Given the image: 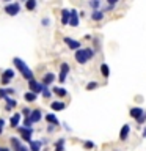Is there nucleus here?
I'll use <instances>...</instances> for the list:
<instances>
[{
    "label": "nucleus",
    "mask_w": 146,
    "mask_h": 151,
    "mask_svg": "<svg viewBox=\"0 0 146 151\" xmlns=\"http://www.w3.org/2000/svg\"><path fill=\"white\" fill-rule=\"evenodd\" d=\"M6 93L9 94V96H13V94L16 93V90H14V88H6Z\"/></svg>",
    "instance_id": "nucleus-39"
},
{
    "label": "nucleus",
    "mask_w": 146,
    "mask_h": 151,
    "mask_svg": "<svg viewBox=\"0 0 146 151\" xmlns=\"http://www.w3.org/2000/svg\"><path fill=\"white\" fill-rule=\"evenodd\" d=\"M55 124H49V126H47V132H49V134H50V132H54L55 131Z\"/></svg>",
    "instance_id": "nucleus-38"
},
{
    "label": "nucleus",
    "mask_w": 146,
    "mask_h": 151,
    "mask_svg": "<svg viewBox=\"0 0 146 151\" xmlns=\"http://www.w3.org/2000/svg\"><path fill=\"white\" fill-rule=\"evenodd\" d=\"M13 65L17 68V71L21 73V76L27 80V82H28L30 79H35V77H33V71L30 69V66H28L22 58H17V57H14V58H13Z\"/></svg>",
    "instance_id": "nucleus-2"
},
{
    "label": "nucleus",
    "mask_w": 146,
    "mask_h": 151,
    "mask_svg": "<svg viewBox=\"0 0 146 151\" xmlns=\"http://www.w3.org/2000/svg\"><path fill=\"white\" fill-rule=\"evenodd\" d=\"M38 6V0H25V9L27 11H35Z\"/></svg>",
    "instance_id": "nucleus-25"
},
{
    "label": "nucleus",
    "mask_w": 146,
    "mask_h": 151,
    "mask_svg": "<svg viewBox=\"0 0 146 151\" xmlns=\"http://www.w3.org/2000/svg\"><path fill=\"white\" fill-rule=\"evenodd\" d=\"M33 124H35V123H33V120L30 116H25L24 118V126H27V127H31Z\"/></svg>",
    "instance_id": "nucleus-32"
},
{
    "label": "nucleus",
    "mask_w": 146,
    "mask_h": 151,
    "mask_svg": "<svg viewBox=\"0 0 146 151\" xmlns=\"http://www.w3.org/2000/svg\"><path fill=\"white\" fill-rule=\"evenodd\" d=\"M79 11L77 9H71V19H69V27H77L79 25Z\"/></svg>",
    "instance_id": "nucleus-12"
},
{
    "label": "nucleus",
    "mask_w": 146,
    "mask_h": 151,
    "mask_svg": "<svg viewBox=\"0 0 146 151\" xmlns=\"http://www.w3.org/2000/svg\"><path fill=\"white\" fill-rule=\"evenodd\" d=\"M3 77H8V79H14V76H16V73H14V69H5L3 73H2Z\"/></svg>",
    "instance_id": "nucleus-26"
},
{
    "label": "nucleus",
    "mask_w": 146,
    "mask_h": 151,
    "mask_svg": "<svg viewBox=\"0 0 146 151\" xmlns=\"http://www.w3.org/2000/svg\"><path fill=\"white\" fill-rule=\"evenodd\" d=\"M41 82L49 87V85H52V83L55 82V74H54V73H46L44 76H42V80H41Z\"/></svg>",
    "instance_id": "nucleus-16"
},
{
    "label": "nucleus",
    "mask_w": 146,
    "mask_h": 151,
    "mask_svg": "<svg viewBox=\"0 0 146 151\" xmlns=\"http://www.w3.org/2000/svg\"><path fill=\"white\" fill-rule=\"evenodd\" d=\"M30 118L33 120V123H39L42 120V110L41 109H33L30 113Z\"/></svg>",
    "instance_id": "nucleus-14"
},
{
    "label": "nucleus",
    "mask_w": 146,
    "mask_h": 151,
    "mask_svg": "<svg viewBox=\"0 0 146 151\" xmlns=\"http://www.w3.org/2000/svg\"><path fill=\"white\" fill-rule=\"evenodd\" d=\"M3 3H11V0H3Z\"/></svg>",
    "instance_id": "nucleus-43"
},
{
    "label": "nucleus",
    "mask_w": 146,
    "mask_h": 151,
    "mask_svg": "<svg viewBox=\"0 0 146 151\" xmlns=\"http://www.w3.org/2000/svg\"><path fill=\"white\" fill-rule=\"evenodd\" d=\"M5 13H6L8 16H17V14L21 13V5H19L17 2L6 3L5 5Z\"/></svg>",
    "instance_id": "nucleus-5"
},
{
    "label": "nucleus",
    "mask_w": 146,
    "mask_h": 151,
    "mask_svg": "<svg viewBox=\"0 0 146 151\" xmlns=\"http://www.w3.org/2000/svg\"><path fill=\"white\" fill-rule=\"evenodd\" d=\"M99 69H101V74H102L104 79H108V77H110V68H108L107 63H101Z\"/></svg>",
    "instance_id": "nucleus-24"
},
{
    "label": "nucleus",
    "mask_w": 146,
    "mask_h": 151,
    "mask_svg": "<svg viewBox=\"0 0 146 151\" xmlns=\"http://www.w3.org/2000/svg\"><path fill=\"white\" fill-rule=\"evenodd\" d=\"M94 57V49L93 47H80V49L75 50V54H74V58L75 61H77L79 65H85V63H88L89 60H91Z\"/></svg>",
    "instance_id": "nucleus-1"
},
{
    "label": "nucleus",
    "mask_w": 146,
    "mask_h": 151,
    "mask_svg": "<svg viewBox=\"0 0 146 151\" xmlns=\"http://www.w3.org/2000/svg\"><path fill=\"white\" fill-rule=\"evenodd\" d=\"M52 93H54V91H49V88H47V85H44V90H42V98H46V99H50Z\"/></svg>",
    "instance_id": "nucleus-30"
},
{
    "label": "nucleus",
    "mask_w": 146,
    "mask_h": 151,
    "mask_svg": "<svg viewBox=\"0 0 146 151\" xmlns=\"http://www.w3.org/2000/svg\"><path fill=\"white\" fill-rule=\"evenodd\" d=\"M44 118H46V121L49 123V124H55V126L60 124V120L57 118V115H54V113H46Z\"/></svg>",
    "instance_id": "nucleus-21"
},
{
    "label": "nucleus",
    "mask_w": 146,
    "mask_h": 151,
    "mask_svg": "<svg viewBox=\"0 0 146 151\" xmlns=\"http://www.w3.org/2000/svg\"><path fill=\"white\" fill-rule=\"evenodd\" d=\"M104 16H105V11L104 9H93V13H91V21L94 22H101Z\"/></svg>",
    "instance_id": "nucleus-11"
},
{
    "label": "nucleus",
    "mask_w": 146,
    "mask_h": 151,
    "mask_svg": "<svg viewBox=\"0 0 146 151\" xmlns=\"http://www.w3.org/2000/svg\"><path fill=\"white\" fill-rule=\"evenodd\" d=\"M3 101H5V104H6V106H5V110H8V112L13 110V109L17 106V101H16L14 98H11V96H6Z\"/></svg>",
    "instance_id": "nucleus-13"
},
{
    "label": "nucleus",
    "mask_w": 146,
    "mask_h": 151,
    "mask_svg": "<svg viewBox=\"0 0 146 151\" xmlns=\"http://www.w3.org/2000/svg\"><path fill=\"white\" fill-rule=\"evenodd\" d=\"M41 25H42V27H49V25H50V19H49V17H44V19L41 21Z\"/></svg>",
    "instance_id": "nucleus-35"
},
{
    "label": "nucleus",
    "mask_w": 146,
    "mask_h": 151,
    "mask_svg": "<svg viewBox=\"0 0 146 151\" xmlns=\"http://www.w3.org/2000/svg\"><path fill=\"white\" fill-rule=\"evenodd\" d=\"M3 129H5V118H0V135L3 134Z\"/></svg>",
    "instance_id": "nucleus-36"
},
{
    "label": "nucleus",
    "mask_w": 146,
    "mask_h": 151,
    "mask_svg": "<svg viewBox=\"0 0 146 151\" xmlns=\"http://www.w3.org/2000/svg\"><path fill=\"white\" fill-rule=\"evenodd\" d=\"M50 109L55 112H60V110H64L66 109V104L63 101H52L50 102Z\"/></svg>",
    "instance_id": "nucleus-17"
},
{
    "label": "nucleus",
    "mask_w": 146,
    "mask_h": 151,
    "mask_svg": "<svg viewBox=\"0 0 146 151\" xmlns=\"http://www.w3.org/2000/svg\"><path fill=\"white\" fill-rule=\"evenodd\" d=\"M143 113H145V110L141 107H130V110H129V115L134 118V120H137V118L140 115H143Z\"/></svg>",
    "instance_id": "nucleus-20"
},
{
    "label": "nucleus",
    "mask_w": 146,
    "mask_h": 151,
    "mask_svg": "<svg viewBox=\"0 0 146 151\" xmlns=\"http://www.w3.org/2000/svg\"><path fill=\"white\" fill-rule=\"evenodd\" d=\"M6 96H9V94L6 93V88H0V99H5Z\"/></svg>",
    "instance_id": "nucleus-34"
},
{
    "label": "nucleus",
    "mask_w": 146,
    "mask_h": 151,
    "mask_svg": "<svg viewBox=\"0 0 146 151\" xmlns=\"http://www.w3.org/2000/svg\"><path fill=\"white\" fill-rule=\"evenodd\" d=\"M64 143H66V139L60 137V139L54 143V150L55 151H64Z\"/></svg>",
    "instance_id": "nucleus-23"
},
{
    "label": "nucleus",
    "mask_w": 146,
    "mask_h": 151,
    "mask_svg": "<svg viewBox=\"0 0 146 151\" xmlns=\"http://www.w3.org/2000/svg\"><path fill=\"white\" fill-rule=\"evenodd\" d=\"M69 19H71V9L63 8L61 9V24L63 25H69Z\"/></svg>",
    "instance_id": "nucleus-15"
},
{
    "label": "nucleus",
    "mask_w": 146,
    "mask_h": 151,
    "mask_svg": "<svg viewBox=\"0 0 146 151\" xmlns=\"http://www.w3.org/2000/svg\"><path fill=\"white\" fill-rule=\"evenodd\" d=\"M21 118H22V113H13V116L9 118V127H13V129H17L19 123H21Z\"/></svg>",
    "instance_id": "nucleus-10"
},
{
    "label": "nucleus",
    "mask_w": 146,
    "mask_h": 151,
    "mask_svg": "<svg viewBox=\"0 0 146 151\" xmlns=\"http://www.w3.org/2000/svg\"><path fill=\"white\" fill-rule=\"evenodd\" d=\"M96 88H99V82H96V80H91V82L87 83V90H88V91H93V90H96Z\"/></svg>",
    "instance_id": "nucleus-27"
},
{
    "label": "nucleus",
    "mask_w": 146,
    "mask_h": 151,
    "mask_svg": "<svg viewBox=\"0 0 146 151\" xmlns=\"http://www.w3.org/2000/svg\"><path fill=\"white\" fill-rule=\"evenodd\" d=\"M42 151H47V150H46V148H44V150H42Z\"/></svg>",
    "instance_id": "nucleus-44"
},
{
    "label": "nucleus",
    "mask_w": 146,
    "mask_h": 151,
    "mask_svg": "<svg viewBox=\"0 0 146 151\" xmlns=\"http://www.w3.org/2000/svg\"><path fill=\"white\" fill-rule=\"evenodd\" d=\"M36 99H38V93L31 91V90H28L27 93H24V101H27V102H35Z\"/></svg>",
    "instance_id": "nucleus-18"
},
{
    "label": "nucleus",
    "mask_w": 146,
    "mask_h": 151,
    "mask_svg": "<svg viewBox=\"0 0 146 151\" xmlns=\"http://www.w3.org/2000/svg\"><path fill=\"white\" fill-rule=\"evenodd\" d=\"M69 71H71V68H69V65L66 63V61H63V63L60 65V73H58V82L60 83H64L66 82V77H68V74H69Z\"/></svg>",
    "instance_id": "nucleus-6"
},
{
    "label": "nucleus",
    "mask_w": 146,
    "mask_h": 151,
    "mask_svg": "<svg viewBox=\"0 0 146 151\" xmlns=\"http://www.w3.org/2000/svg\"><path fill=\"white\" fill-rule=\"evenodd\" d=\"M28 90H31V91L39 94V93H42V90H44V83L38 82V80H35V79H30L28 80Z\"/></svg>",
    "instance_id": "nucleus-7"
},
{
    "label": "nucleus",
    "mask_w": 146,
    "mask_h": 151,
    "mask_svg": "<svg viewBox=\"0 0 146 151\" xmlns=\"http://www.w3.org/2000/svg\"><path fill=\"white\" fill-rule=\"evenodd\" d=\"M135 121H137V124H138V126H145V123H146V112L143 113V115H140Z\"/></svg>",
    "instance_id": "nucleus-29"
},
{
    "label": "nucleus",
    "mask_w": 146,
    "mask_h": 151,
    "mask_svg": "<svg viewBox=\"0 0 146 151\" xmlns=\"http://www.w3.org/2000/svg\"><path fill=\"white\" fill-rule=\"evenodd\" d=\"M129 135H130V124H122L121 131H120V140L126 142L129 139Z\"/></svg>",
    "instance_id": "nucleus-9"
},
{
    "label": "nucleus",
    "mask_w": 146,
    "mask_h": 151,
    "mask_svg": "<svg viewBox=\"0 0 146 151\" xmlns=\"http://www.w3.org/2000/svg\"><path fill=\"white\" fill-rule=\"evenodd\" d=\"M63 41H64V44L68 46V49H71V50H77V49H80V47H82L80 41L74 40V38H71V36H64Z\"/></svg>",
    "instance_id": "nucleus-8"
},
{
    "label": "nucleus",
    "mask_w": 146,
    "mask_h": 151,
    "mask_svg": "<svg viewBox=\"0 0 146 151\" xmlns=\"http://www.w3.org/2000/svg\"><path fill=\"white\" fill-rule=\"evenodd\" d=\"M9 143H11V150L13 151H30V146L22 145V142L17 137H9Z\"/></svg>",
    "instance_id": "nucleus-4"
},
{
    "label": "nucleus",
    "mask_w": 146,
    "mask_h": 151,
    "mask_svg": "<svg viewBox=\"0 0 146 151\" xmlns=\"http://www.w3.org/2000/svg\"><path fill=\"white\" fill-rule=\"evenodd\" d=\"M89 6H91L93 9H99V6H101V0H91V2H89Z\"/></svg>",
    "instance_id": "nucleus-31"
},
{
    "label": "nucleus",
    "mask_w": 146,
    "mask_h": 151,
    "mask_svg": "<svg viewBox=\"0 0 146 151\" xmlns=\"http://www.w3.org/2000/svg\"><path fill=\"white\" fill-rule=\"evenodd\" d=\"M17 132L19 135H21V140L27 142V143H30L33 140V127H27V126H17Z\"/></svg>",
    "instance_id": "nucleus-3"
},
{
    "label": "nucleus",
    "mask_w": 146,
    "mask_h": 151,
    "mask_svg": "<svg viewBox=\"0 0 146 151\" xmlns=\"http://www.w3.org/2000/svg\"><path fill=\"white\" fill-rule=\"evenodd\" d=\"M0 82H2L3 87H6V85H9V82H11V79H8V77H3L2 76V79H0Z\"/></svg>",
    "instance_id": "nucleus-33"
},
{
    "label": "nucleus",
    "mask_w": 146,
    "mask_h": 151,
    "mask_svg": "<svg viewBox=\"0 0 146 151\" xmlns=\"http://www.w3.org/2000/svg\"><path fill=\"white\" fill-rule=\"evenodd\" d=\"M28 146H30V151H42V142L41 140H31L28 143Z\"/></svg>",
    "instance_id": "nucleus-22"
},
{
    "label": "nucleus",
    "mask_w": 146,
    "mask_h": 151,
    "mask_svg": "<svg viewBox=\"0 0 146 151\" xmlns=\"http://www.w3.org/2000/svg\"><path fill=\"white\" fill-rule=\"evenodd\" d=\"M0 151H13V150H9L8 146H0Z\"/></svg>",
    "instance_id": "nucleus-41"
},
{
    "label": "nucleus",
    "mask_w": 146,
    "mask_h": 151,
    "mask_svg": "<svg viewBox=\"0 0 146 151\" xmlns=\"http://www.w3.org/2000/svg\"><path fill=\"white\" fill-rule=\"evenodd\" d=\"M52 91H54L55 96H58V98H66L68 96V90L63 88V87H54L52 88Z\"/></svg>",
    "instance_id": "nucleus-19"
},
{
    "label": "nucleus",
    "mask_w": 146,
    "mask_h": 151,
    "mask_svg": "<svg viewBox=\"0 0 146 151\" xmlns=\"http://www.w3.org/2000/svg\"><path fill=\"white\" fill-rule=\"evenodd\" d=\"M141 137H143V139H146V127L143 129V134H141Z\"/></svg>",
    "instance_id": "nucleus-42"
},
{
    "label": "nucleus",
    "mask_w": 146,
    "mask_h": 151,
    "mask_svg": "<svg viewBox=\"0 0 146 151\" xmlns=\"http://www.w3.org/2000/svg\"><path fill=\"white\" fill-rule=\"evenodd\" d=\"M30 113H31V110L28 107H25V109H22V115L24 116H30Z\"/></svg>",
    "instance_id": "nucleus-37"
},
{
    "label": "nucleus",
    "mask_w": 146,
    "mask_h": 151,
    "mask_svg": "<svg viewBox=\"0 0 146 151\" xmlns=\"http://www.w3.org/2000/svg\"><path fill=\"white\" fill-rule=\"evenodd\" d=\"M83 148L85 150H94V148H96V143L91 142V140H85L83 142Z\"/></svg>",
    "instance_id": "nucleus-28"
},
{
    "label": "nucleus",
    "mask_w": 146,
    "mask_h": 151,
    "mask_svg": "<svg viewBox=\"0 0 146 151\" xmlns=\"http://www.w3.org/2000/svg\"><path fill=\"white\" fill-rule=\"evenodd\" d=\"M118 2H120V0H107V3H108V5H116Z\"/></svg>",
    "instance_id": "nucleus-40"
}]
</instances>
